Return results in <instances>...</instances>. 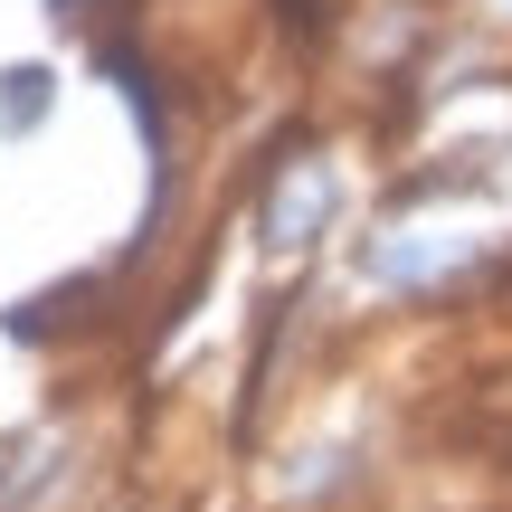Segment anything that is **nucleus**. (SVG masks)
<instances>
[{"mask_svg":"<svg viewBox=\"0 0 512 512\" xmlns=\"http://www.w3.org/2000/svg\"><path fill=\"white\" fill-rule=\"evenodd\" d=\"M38 86H48V76H29V67L10 76V124H29V114H38Z\"/></svg>","mask_w":512,"mask_h":512,"instance_id":"f257e3e1","label":"nucleus"}]
</instances>
